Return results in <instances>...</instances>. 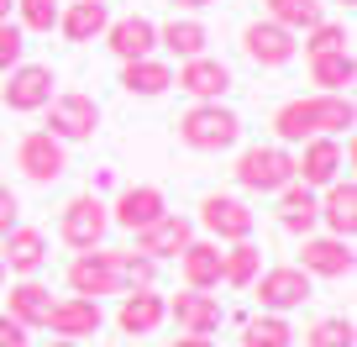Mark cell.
I'll return each instance as SVG.
<instances>
[{"mask_svg":"<svg viewBox=\"0 0 357 347\" xmlns=\"http://www.w3.org/2000/svg\"><path fill=\"white\" fill-rule=\"evenodd\" d=\"M16 221H22V205H16V190H11V184H0V237L11 232Z\"/></svg>","mask_w":357,"mask_h":347,"instance_id":"37","label":"cell"},{"mask_svg":"<svg viewBox=\"0 0 357 347\" xmlns=\"http://www.w3.org/2000/svg\"><path fill=\"white\" fill-rule=\"evenodd\" d=\"M0 258H6V274L32 279V274L47 263V237L37 232V226H22V221H16L11 232L0 237Z\"/></svg>","mask_w":357,"mask_h":347,"instance_id":"21","label":"cell"},{"mask_svg":"<svg viewBox=\"0 0 357 347\" xmlns=\"http://www.w3.org/2000/svg\"><path fill=\"white\" fill-rule=\"evenodd\" d=\"M178 142L190 153H226V147L242 142V116L226 111L221 101H195L178 116Z\"/></svg>","mask_w":357,"mask_h":347,"instance_id":"2","label":"cell"},{"mask_svg":"<svg viewBox=\"0 0 357 347\" xmlns=\"http://www.w3.org/2000/svg\"><path fill=\"white\" fill-rule=\"evenodd\" d=\"M242 53H247V64H257V68H284V64H294V53H300V37H294L289 27L257 16V22L242 27Z\"/></svg>","mask_w":357,"mask_h":347,"instance_id":"8","label":"cell"},{"mask_svg":"<svg viewBox=\"0 0 357 347\" xmlns=\"http://www.w3.org/2000/svg\"><path fill=\"white\" fill-rule=\"evenodd\" d=\"M289 342H294V326L273 311H263L257 321L242 326V347H289Z\"/></svg>","mask_w":357,"mask_h":347,"instance_id":"31","label":"cell"},{"mask_svg":"<svg viewBox=\"0 0 357 347\" xmlns=\"http://www.w3.org/2000/svg\"><path fill=\"white\" fill-rule=\"evenodd\" d=\"M336 6H347V11H352V6H357V0H336Z\"/></svg>","mask_w":357,"mask_h":347,"instance_id":"43","label":"cell"},{"mask_svg":"<svg viewBox=\"0 0 357 347\" xmlns=\"http://www.w3.org/2000/svg\"><path fill=\"white\" fill-rule=\"evenodd\" d=\"M163 211H168V200H163L158 184H126V190L116 195V205H111V226H121V232H142V226L158 221Z\"/></svg>","mask_w":357,"mask_h":347,"instance_id":"18","label":"cell"},{"mask_svg":"<svg viewBox=\"0 0 357 347\" xmlns=\"http://www.w3.org/2000/svg\"><path fill=\"white\" fill-rule=\"evenodd\" d=\"M357 111H352V95H300V101H284L273 111V137L284 147L305 142V137H336V132H352Z\"/></svg>","mask_w":357,"mask_h":347,"instance_id":"1","label":"cell"},{"mask_svg":"<svg viewBox=\"0 0 357 347\" xmlns=\"http://www.w3.org/2000/svg\"><path fill=\"white\" fill-rule=\"evenodd\" d=\"M132 237H137V253H147V258H178L184 242L195 237V221L178 216V211H163L158 221H147L142 232H132Z\"/></svg>","mask_w":357,"mask_h":347,"instance_id":"17","label":"cell"},{"mask_svg":"<svg viewBox=\"0 0 357 347\" xmlns=\"http://www.w3.org/2000/svg\"><path fill=\"white\" fill-rule=\"evenodd\" d=\"M168 321L178 326V332L190 337H211L215 326H221V300H215L211 290H184L168 300Z\"/></svg>","mask_w":357,"mask_h":347,"instance_id":"20","label":"cell"},{"mask_svg":"<svg viewBox=\"0 0 357 347\" xmlns=\"http://www.w3.org/2000/svg\"><path fill=\"white\" fill-rule=\"evenodd\" d=\"M178 274H184V290H215L221 284V242L190 237L178 253Z\"/></svg>","mask_w":357,"mask_h":347,"instance_id":"22","label":"cell"},{"mask_svg":"<svg viewBox=\"0 0 357 347\" xmlns=\"http://www.w3.org/2000/svg\"><path fill=\"white\" fill-rule=\"evenodd\" d=\"M68 295H89V300H105V295H121L126 279H121V253H111V247H84V253H74V263H68Z\"/></svg>","mask_w":357,"mask_h":347,"instance_id":"4","label":"cell"},{"mask_svg":"<svg viewBox=\"0 0 357 347\" xmlns=\"http://www.w3.org/2000/svg\"><path fill=\"white\" fill-rule=\"evenodd\" d=\"M105 47H111L121 64H132V58H147L158 47V22H147V16H116V22H105Z\"/></svg>","mask_w":357,"mask_h":347,"instance_id":"19","label":"cell"},{"mask_svg":"<svg viewBox=\"0 0 357 347\" xmlns=\"http://www.w3.org/2000/svg\"><path fill=\"white\" fill-rule=\"evenodd\" d=\"M321 221H326L331 237H347V242H352V232H357V184L352 179H331V184H326Z\"/></svg>","mask_w":357,"mask_h":347,"instance_id":"23","label":"cell"},{"mask_svg":"<svg viewBox=\"0 0 357 347\" xmlns=\"http://www.w3.org/2000/svg\"><path fill=\"white\" fill-rule=\"evenodd\" d=\"M105 326V311H100V300H89V295H63V300H53L47 305V321H43V332H53V337H95Z\"/></svg>","mask_w":357,"mask_h":347,"instance_id":"13","label":"cell"},{"mask_svg":"<svg viewBox=\"0 0 357 347\" xmlns=\"http://www.w3.org/2000/svg\"><path fill=\"white\" fill-rule=\"evenodd\" d=\"M305 53H347V27L342 22H315L310 32H305Z\"/></svg>","mask_w":357,"mask_h":347,"instance_id":"34","label":"cell"},{"mask_svg":"<svg viewBox=\"0 0 357 347\" xmlns=\"http://www.w3.org/2000/svg\"><path fill=\"white\" fill-rule=\"evenodd\" d=\"M252 295H257V305H263V311L289 316L294 305L310 300V274H305L300 263H279V269H263V274L252 279Z\"/></svg>","mask_w":357,"mask_h":347,"instance_id":"9","label":"cell"},{"mask_svg":"<svg viewBox=\"0 0 357 347\" xmlns=\"http://www.w3.org/2000/svg\"><path fill=\"white\" fill-rule=\"evenodd\" d=\"M11 11L22 16V22H16L22 32H53V27H58V11H63V6H58V0H16Z\"/></svg>","mask_w":357,"mask_h":347,"instance_id":"33","label":"cell"},{"mask_svg":"<svg viewBox=\"0 0 357 347\" xmlns=\"http://www.w3.org/2000/svg\"><path fill=\"white\" fill-rule=\"evenodd\" d=\"M105 22H111L105 0H74V6L58 11V32H63L68 43H95V37L105 32Z\"/></svg>","mask_w":357,"mask_h":347,"instance_id":"25","label":"cell"},{"mask_svg":"<svg viewBox=\"0 0 357 347\" xmlns=\"http://www.w3.org/2000/svg\"><path fill=\"white\" fill-rule=\"evenodd\" d=\"M16 168H22V179L32 184H53L68 174V142H58V137L47 132H26L22 142H16Z\"/></svg>","mask_w":357,"mask_h":347,"instance_id":"10","label":"cell"},{"mask_svg":"<svg viewBox=\"0 0 357 347\" xmlns=\"http://www.w3.org/2000/svg\"><path fill=\"white\" fill-rule=\"evenodd\" d=\"M121 279H126V290H137V284H153L158 279V258H147V253H121Z\"/></svg>","mask_w":357,"mask_h":347,"instance_id":"35","label":"cell"},{"mask_svg":"<svg viewBox=\"0 0 357 347\" xmlns=\"http://www.w3.org/2000/svg\"><path fill=\"white\" fill-rule=\"evenodd\" d=\"M11 6H16V0H0V22H11Z\"/></svg>","mask_w":357,"mask_h":347,"instance_id":"42","label":"cell"},{"mask_svg":"<svg viewBox=\"0 0 357 347\" xmlns=\"http://www.w3.org/2000/svg\"><path fill=\"white\" fill-rule=\"evenodd\" d=\"M305 347H357V326L347 316H326L305 332Z\"/></svg>","mask_w":357,"mask_h":347,"instance_id":"32","label":"cell"},{"mask_svg":"<svg viewBox=\"0 0 357 347\" xmlns=\"http://www.w3.org/2000/svg\"><path fill=\"white\" fill-rule=\"evenodd\" d=\"M43 111H47V126H43V132L58 137V142H89V137H95V126H100V105H95V95H84V90L53 95Z\"/></svg>","mask_w":357,"mask_h":347,"instance_id":"6","label":"cell"},{"mask_svg":"<svg viewBox=\"0 0 357 347\" xmlns=\"http://www.w3.org/2000/svg\"><path fill=\"white\" fill-rule=\"evenodd\" d=\"M0 347H26V326L0 311Z\"/></svg>","mask_w":357,"mask_h":347,"instance_id":"38","label":"cell"},{"mask_svg":"<svg viewBox=\"0 0 357 347\" xmlns=\"http://www.w3.org/2000/svg\"><path fill=\"white\" fill-rule=\"evenodd\" d=\"M352 79H357L352 47H347V53H315L310 58V84L321 95H352Z\"/></svg>","mask_w":357,"mask_h":347,"instance_id":"26","label":"cell"},{"mask_svg":"<svg viewBox=\"0 0 357 347\" xmlns=\"http://www.w3.org/2000/svg\"><path fill=\"white\" fill-rule=\"evenodd\" d=\"M174 11H205V6H215V0H168Z\"/></svg>","mask_w":357,"mask_h":347,"instance_id":"40","label":"cell"},{"mask_svg":"<svg viewBox=\"0 0 357 347\" xmlns=\"http://www.w3.org/2000/svg\"><path fill=\"white\" fill-rule=\"evenodd\" d=\"M121 90L126 95H142V101H153V95L174 90V68L163 64V58H132V64H121Z\"/></svg>","mask_w":357,"mask_h":347,"instance_id":"24","label":"cell"},{"mask_svg":"<svg viewBox=\"0 0 357 347\" xmlns=\"http://www.w3.org/2000/svg\"><path fill=\"white\" fill-rule=\"evenodd\" d=\"M205 43H211V32H205V22H195V16H174V22L158 27V47H168L178 64H184V58H200Z\"/></svg>","mask_w":357,"mask_h":347,"instance_id":"28","label":"cell"},{"mask_svg":"<svg viewBox=\"0 0 357 347\" xmlns=\"http://www.w3.org/2000/svg\"><path fill=\"white\" fill-rule=\"evenodd\" d=\"M342 142L336 137H305L300 158H294V179L310 184V190H326L331 179H342Z\"/></svg>","mask_w":357,"mask_h":347,"instance_id":"14","label":"cell"},{"mask_svg":"<svg viewBox=\"0 0 357 347\" xmlns=\"http://www.w3.org/2000/svg\"><path fill=\"white\" fill-rule=\"evenodd\" d=\"M22 53H26V32L16 22H0V74H11L22 64Z\"/></svg>","mask_w":357,"mask_h":347,"instance_id":"36","label":"cell"},{"mask_svg":"<svg viewBox=\"0 0 357 347\" xmlns=\"http://www.w3.org/2000/svg\"><path fill=\"white\" fill-rule=\"evenodd\" d=\"M257 274H263V247H252V237L221 247V284H231V290H252Z\"/></svg>","mask_w":357,"mask_h":347,"instance_id":"27","label":"cell"},{"mask_svg":"<svg viewBox=\"0 0 357 347\" xmlns=\"http://www.w3.org/2000/svg\"><path fill=\"white\" fill-rule=\"evenodd\" d=\"M236 184L252 195H279L284 184L294 179V153L284 142H257V147H242V158H236Z\"/></svg>","mask_w":357,"mask_h":347,"instance_id":"3","label":"cell"},{"mask_svg":"<svg viewBox=\"0 0 357 347\" xmlns=\"http://www.w3.org/2000/svg\"><path fill=\"white\" fill-rule=\"evenodd\" d=\"M200 226L211 232V242H247L257 216L247 211L236 195H205L200 200Z\"/></svg>","mask_w":357,"mask_h":347,"instance_id":"11","label":"cell"},{"mask_svg":"<svg viewBox=\"0 0 357 347\" xmlns=\"http://www.w3.org/2000/svg\"><path fill=\"white\" fill-rule=\"evenodd\" d=\"M53 68L47 64H16L11 74H6V84H0V105L6 111H16V116H32V111H43L47 101H53Z\"/></svg>","mask_w":357,"mask_h":347,"instance_id":"7","label":"cell"},{"mask_svg":"<svg viewBox=\"0 0 357 347\" xmlns=\"http://www.w3.org/2000/svg\"><path fill=\"white\" fill-rule=\"evenodd\" d=\"M0 284H6V258H0Z\"/></svg>","mask_w":357,"mask_h":347,"instance_id":"44","label":"cell"},{"mask_svg":"<svg viewBox=\"0 0 357 347\" xmlns=\"http://www.w3.org/2000/svg\"><path fill=\"white\" fill-rule=\"evenodd\" d=\"M168 347H215V342H211V337H190V332H178Z\"/></svg>","mask_w":357,"mask_h":347,"instance_id":"39","label":"cell"},{"mask_svg":"<svg viewBox=\"0 0 357 347\" xmlns=\"http://www.w3.org/2000/svg\"><path fill=\"white\" fill-rule=\"evenodd\" d=\"M47 305H53V290H47V284H37V279H22V284H11L6 316H11V321H22L26 332H32V326L47 321Z\"/></svg>","mask_w":357,"mask_h":347,"instance_id":"29","label":"cell"},{"mask_svg":"<svg viewBox=\"0 0 357 347\" xmlns=\"http://www.w3.org/2000/svg\"><path fill=\"white\" fill-rule=\"evenodd\" d=\"M105 232H111V205H105L95 190L74 195V200L63 205V216H58V237H63L74 253H84V247H100Z\"/></svg>","mask_w":357,"mask_h":347,"instance_id":"5","label":"cell"},{"mask_svg":"<svg viewBox=\"0 0 357 347\" xmlns=\"http://www.w3.org/2000/svg\"><path fill=\"white\" fill-rule=\"evenodd\" d=\"M163 321H168V300L153 290V284H137V290H126V295H121L116 326H121L126 337H153Z\"/></svg>","mask_w":357,"mask_h":347,"instance_id":"15","label":"cell"},{"mask_svg":"<svg viewBox=\"0 0 357 347\" xmlns=\"http://www.w3.org/2000/svg\"><path fill=\"white\" fill-rule=\"evenodd\" d=\"M174 84L184 95H195V101H221V95L231 90V68H226L221 58L200 53V58H184V64H178Z\"/></svg>","mask_w":357,"mask_h":347,"instance_id":"16","label":"cell"},{"mask_svg":"<svg viewBox=\"0 0 357 347\" xmlns=\"http://www.w3.org/2000/svg\"><path fill=\"white\" fill-rule=\"evenodd\" d=\"M263 16H268V22H279V27H289L294 37L310 32L315 22H326L321 0H263Z\"/></svg>","mask_w":357,"mask_h":347,"instance_id":"30","label":"cell"},{"mask_svg":"<svg viewBox=\"0 0 357 347\" xmlns=\"http://www.w3.org/2000/svg\"><path fill=\"white\" fill-rule=\"evenodd\" d=\"M300 269L310 279H347L357 269V253L347 237H300Z\"/></svg>","mask_w":357,"mask_h":347,"instance_id":"12","label":"cell"},{"mask_svg":"<svg viewBox=\"0 0 357 347\" xmlns=\"http://www.w3.org/2000/svg\"><path fill=\"white\" fill-rule=\"evenodd\" d=\"M43 347H79L74 337H53V342H43Z\"/></svg>","mask_w":357,"mask_h":347,"instance_id":"41","label":"cell"}]
</instances>
